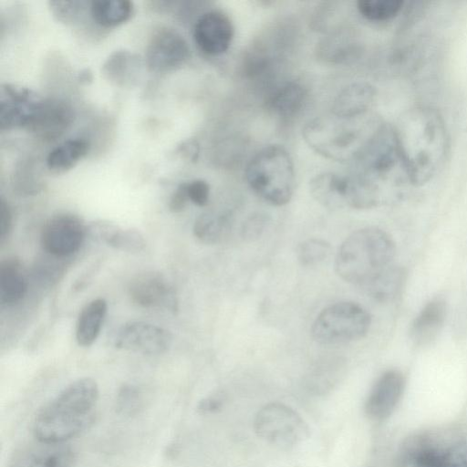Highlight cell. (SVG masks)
<instances>
[{
    "label": "cell",
    "instance_id": "obj_35",
    "mask_svg": "<svg viewBox=\"0 0 467 467\" xmlns=\"http://www.w3.org/2000/svg\"><path fill=\"white\" fill-rule=\"evenodd\" d=\"M119 227L114 223L98 220L87 224V235L95 242L109 245Z\"/></svg>",
    "mask_w": 467,
    "mask_h": 467
},
{
    "label": "cell",
    "instance_id": "obj_40",
    "mask_svg": "<svg viewBox=\"0 0 467 467\" xmlns=\"http://www.w3.org/2000/svg\"><path fill=\"white\" fill-rule=\"evenodd\" d=\"M12 225V213L8 203L0 200V240L3 242Z\"/></svg>",
    "mask_w": 467,
    "mask_h": 467
},
{
    "label": "cell",
    "instance_id": "obj_26",
    "mask_svg": "<svg viewBox=\"0 0 467 467\" xmlns=\"http://www.w3.org/2000/svg\"><path fill=\"white\" fill-rule=\"evenodd\" d=\"M92 19L100 26L113 27L130 19L133 3L129 0H94L90 4Z\"/></svg>",
    "mask_w": 467,
    "mask_h": 467
},
{
    "label": "cell",
    "instance_id": "obj_19",
    "mask_svg": "<svg viewBox=\"0 0 467 467\" xmlns=\"http://www.w3.org/2000/svg\"><path fill=\"white\" fill-rule=\"evenodd\" d=\"M448 312V304L441 296L429 300L412 321L410 337L415 346L431 344L441 331Z\"/></svg>",
    "mask_w": 467,
    "mask_h": 467
},
{
    "label": "cell",
    "instance_id": "obj_7",
    "mask_svg": "<svg viewBox=\"0 0 467 467\" xmlns=\"http://www.w3.org/2000/svg\"><path fill=\"white\" fill-rule=\"evenodd\" d=\"M371 325V317L354 302H337L324 308L311 327L313 339L321 345H341L362 338Z\"/></svg>",
    "mask_w": 467,
    "mask_h": 467
},
{
    "label": "cell",
    "instance_id": "obj_18",
    "mask_svg": "<svg viewBox=\"0 0 467 467\" xmlns=\"http://www.w3.org/2000/svg\"><path fill=\"white\" fill-rule=\"evenodd\" d=\"M309 189L313 198L327 208H354V187L349 174L318 173L310 181Z\"/></svg>",
    "mask_w": 467,
    "mask_h": 467
},
{
    "label": "cell",
    "instance_id": "obj_36",
    "mask_svg": "<svg viewBox=\"0 0 467 467\" xmlns=\"http://www.w3.org/2000/svg\"><path fill=\"white\" fill-rule=\"evenodd\" d=\"M269 223V217L263 213L250 215L243 223L242 237L246 241H255L265 233Z\"/></svg>",
    "mask_w": 467,
    "mask_h": 467
},
{
    "label": "cell",
    "instance_id": "obj_9",
    "mask_svg": "<svg viewBox=\"0 0 467 467\" xmlns=\"http://www.w3.org/2000/svg\"><path fill=\"white\" fill-rule=\"evenodd\" d=\"M87 235V225L72 213H59L44 224L40 243L50 255L64 257L76 253Z\"/></svg>",
    "mask_w": 467,
    "mask_h": 467
},
{
    "label": "cell",
    "instance_id": "obj_22",
    "mask_svg": "<svg viewBox=\"0 0 467 467\" xmlns=\"http://www.w3.org/2000/svg\"><path fill=\"white\" fill-rule=\"evenodd\" d=\"M27 281L21 261L8 257L0 263V302L5 306L18 303L26 295Z\"/></svg>",
    "mask_w": 467,
    "mask_h": 467
},
{
    "label": "cell",
    "instance_id": "obj_23",
    "mask_svg": "<svg viewBox=\"0 0 467 467\" xmlns=\"http://www.w3.org/2000/svg\"><path fill=\"white\" fill-rule=\"evenodd\" d=\"M107 311L108 304L103 298L93 299L82 308L76 328V339L79 346L89 347L96 341Z\"/></svg>",
    "mask_w": 467,
    "mask_h": 467
},
{
    "label": "cell",
    "instance_id": "obj_5",
    "mask_svg": "<svg viewBox=\"0 0 467 467\" xmlns=\"http://www.w3.org/2000/svg\"><path fill=\"white\" fill-rule=\"evenodd\" d=\"M395 254V242L386 231L366 227L353 232L341 244L335 269L343 280L362 288L393 265Z\"/></svg>",
    "mask_w": 467,
    "mask_h": 467
},
{
    "label": "cell",
    "instance_id": "obj_24",
    "mask_svg": "<svg viewBox=\"0 0 467 467\" xmlns=\"http://www.w3.org/2000/svg\"><path fill=\"white\" fill-rule=\"evenodd\" d=\"M405 282V270L391 265L364 285L362 289L379 302H389L400 294Z\"/></svg>",
    "mask_w": 467,
    "mask_h": 467
},
{
    "label": "cell",
    "instance_id": "obj_27",
    "mask_svg": "<svg viewBox=\"0 0 467 467\" xmlns=\"http://www.w3.org/2000/svg\"><path fill=\"white\" fill-rule=\"evenodd\" d=\"M231 224V215L227 213H205L195 220L193 234L203 244H214L228 234Z\"/></svg>",
    "mask_w": 467,
    "mask_h": 467
},
{
    "label": "cell",
    "instance_id": "obj_4",
    "mask_svg": "<svg viewBox=\"0 0 467 467\" xmlns=\"http://www.w3.org/2000/svg\"><path fill=\"white\" fill-rule=\"evenodd\" d=\"M384 123L370 111L355 118H341L331 113L309 121L304 127L303 137L307 145L323 157L352 164Z\"/></svg>",
    "mask_w": 467,
    "mask_h": 467
},
{
    "label": "cell",
    "instance_id": "obj_39",
    "mask_svg": "<svg viewBox=\"0 0 467 467\" xmlns=\"http://www.w3.org/2000/svg\"><path fill=\"white\" fill-rule=\"evenodd\" d=\"M190 201L187 182L181 183L173 192L169 202V209L174 213L182 212Z\"/></svg>",
    "mask_w": 467,
    "mask_h": 467
},
{
    "label": "cell",
    "instance_id": "obj_21",
    "mask_svg": "<svg viewBox=\"0 0 467 467\" xmlns=\"http://www.w3.org/2000/svg\"><path fill=\"white\" fill-rule=\"evenodd\" d=\"M307 99L305 86L290 80L275 88L266 101L267 109L280 118H290L304 108Z\"/></svg>",
    "mask_w": 467,
    "mask_h": 467
},
{
    "label": "cell",
    "instance_id": "obj_31",
    "mask_svg": "<svg viewBox=\"0 0 467 467\" xmlns=\"http://www.w3.org/2000/svg\"><path fill=\"white\" fill-rule=\"evenodd\" d=\"M330 252L329 243L320 238H310L298 246L297 258L302 265H316L327 259Z\"/></svg>",
    "mask_w": 467,
    "mask_h": 467
},
{
    "label": "cell",
    "instance_id": "obj_3",
    "mask_svg": "<svg viewBox=\"0 0 467 467\" xmlns=\"http://www.w3.org/2000/svg\"><path fill=\"white\" fill-rule=\"evenodd\" d=\"M99 396V386L91 378L68 384L36 413L32 424L35 439L65 443L86 431L95 420Z\"/></svg>",
    "mask_w": 467,
    "mask_h": 467
},
{
    "label": "cell",
    "instance_id": "obj_32",
    "mask_svg": "<svg viewBox=\"0 0 467 467\" xmlns=\"http://www.w3.org/2000/svg\"><path fill=\"white\" fill-rule=\"evenodd\" d=\"M143 406L140 390L134 385L125 384L116 397L115 409L122 416H134L140 412Z\"/></svg>",
    "mask_w": 467,
    "mask_h": 467
},
{
    "label": "cell",
    "instance_id": "obj_25",
    "mask_svg": "<svg viewBox=\"0 0 467 467\" xmlns=\"http://www.w3.org/2000/svg\"><path fill=\"white\" fill-rule=\"evenodd\" d=\"M89 150L84 139H69L54 148L46 159V164L54 173H64L73 168Z\"/></svg>",
    "mask_w": 467,
    "mask_h": 467
},
{
    "label": "cell",
    "instance_id": "obj_41",
    "mask_svg": "<svg viewBox=\"0 0 467 467\" xmlns=\"http://www.w3.org/2000/svg\"><path fill=\"white\" fill-rule=\"evenodd\" d=\"M223 399L219 396H209L199 401L197 410L202 415L215 413L223 406Z\"/></svg>",
    "mask_w": 467,
    "mask_h": 467
},
{
    "label": "cell",
    "instance_id": "obj_13",
    "mask_svg": "<svg viewBox=\"0 0 467 467\" xmlns=\"http://www.w3.org/2000/svg\"><path fill=\"white\" fill-rule=\"evenodd\" d=\"M130 299L144 308L178 310V298L171 282L161 273L147 271L137 275L130 283Z\"/></svg>",
    "mask_w": 467,
    "mask_h": 467
},
{
    "label": "cell",
    "instance_id": "obj_10",
    "mask_svg": "<svg viewBox=\"0 0 467 467\" xmlns=\"http://www.w3.org/2000/svg\"><path fill=\"white\" fill-rule=\"evenodd\" d=\"M190 49L184 37L176 30L161 27L150 36L146 47V63L157 72H167L183 65Z\"/></svg>",
    "mask_w": 467,
    "mask_h": 467
},
{
    "label": "cell",
    "instance_id": "obj_30",
    "mask_svg": "<svg viewBox=\"0 0 467 467\" xmlns=\"http://www.w3.org/2000/svg\"><path fill=\"white\" fill-rule=\"evenodd\" d=\"M427 433H415L406 438L400 445L392 462V467H410L418 454L430 442Z\"/></svg>",
    "mask_w": 467,
    "mask_h": 467
},
{
    "label": "cell",
    "instance_id": "obj_17",
    "mask_svg": "<svg viewBox=\"0 0 467 467\" xmlns=\"http://www.w3.org/2000/svg\"><path fill=\"white\" fill-rule=\"evenodd\" d=\"M76 453L65 443L36 442L23 446L14 453L9 467H73Z\"/></svg>",
    "mask_w": 467,
    "mask_h": 467
},
{
    "label": "cell",
    "instance_id": "obj_14",
    "mask_svg": "<svg viewBox=\"0 0 467 467\" xmlns=\"http://www.w3.org/2000/svg\"><path fill=\"white\" fill-rule=\"evenodd\" d=\"M42 99L27 88L4 85L0 98L1 130L26 129Z\"/></svg>",
    "mask_w": 467,
    "mask_h": 467
},
{
    "label": "cell",
    "instance_id": "obj_29",
    "mask_svg": "<svg viewBox=\"0 0 467 467\" xmlns=\"http://www.w3.org/2000/svg\"><path fill=\"white\" fill-rule=\"evenodd\" d=\"M321 58L332 63L348 62L355 55L356 47L350 39L344 36H334L324 40L318 47Z\"/></svg>",
    "mask_w": 467,
    "mask_h": 467
},
{
    "label": "cell",
    "instance_id": "obj_2",
    "mask_svg": "<svg viewBox=\"0 0 467 467\" xmlns=\"http://www.w3.org/2000/svg\"><path fill=\"white\" fill-rule=\"evenodd\" d=\"M393 128L413 186L431 181L450 151V135L442 115L432 107L415 106L406 110Z\"/></svg>",
    "mask_w": 467,
    "mask_h": 467
},
{
    "label": "cell",
    "instance_id": "obj_6",
    "mask_svg": "<svg viewBox=\"0 0 467 467\" xmlns=\"http://www.w3.org/2000/svg\"><path fill=\"white\" fill-rule=\"evenodd\" d=\"M245 179L253 192L265 202L275 206L285 205L295 191L293 160L282 145L265 146L248 162Z\"/></svg>",
    "mask_w": 467,
    "mask_h": 467
},
{
    "label": "cell",
    "instance_id": "obj_12",
    "mask_svg": "<svg viewBox=\"0 0 467 467\" xmlns=\"http://www.w3.org/2000/svg\"><path fill=\"white\" fill-rule=\"evenodd\" d=\"M234 27L229 16L221 10L202 13L193 27V39L198 48L208 56H220L230 47Z\"/></svg>",
    "mask_w": 467,
    "mask_h": 467
},
{
    "label": "cell",
    "instance_id": "obj_37",
    "mask_svg": "<svg viewBox=\"0 0 467 467\" xmlns=\"http://www.w3.org/2000/svg\"><path fill=\"white\" fill-rule=\"evenodd\" d=\"M190 202L197 206H205L209 202L210 186L207 182L198 179L187 182Z\"/></svg>",
    "mask_w": 467,
    "mask_h": 467
},
{
    "label": "cell",
    "instance_id": "obj_15",
    "mask_svg": "<svg viewBox=\"0 0 467 467\" xmlns=\"http://www.w3.org/2000/svg\"><path fill=\"white\" fill-rule=\"evenodd\" d=\"M404 389L405 378L400 371L389 369L382 373L366 400V415L374 421L385 420L394 411Z\"/></svg>",
    "mask_w": 467,
    "mask_h": 467
},
{
    "label": "cell",
    "instance_id": "obj_34",
    "mask_svg": "<svg viewBox=\"0 0 467 467\" xmlns=\"http://www.w3.org/2000/svg\"><path fill=\"white\" fill-rule=\"evenodd\" d=\"M109 246L123 252L138 253L145 248L146 241L138 229L119 227Z\"/></svg>",
    "mask_w": 467,
    "mask_h": 467
},
{
    "label": "cell",
    "instance_id": "obj_38",
    "mask_svg": "<svg viewBox=\"0 0 467 467\" xmlns=\"http://www.w3.org/2000/svg\"><path fill=\"white\" fill-rule=\"evenodd\" d=\"M83 2L78 1H53L50 6L55 15L64 21L73 19L80 11Z\"/></svg>",
    "mask_w": 467,
    "mask_h": 467
},
{
    "label": "cell",
    "instance_id": "obj_8",
    "mask_svg": "<svg viewBox=\"0 0 467 467\" xmlns=\"http://www.w3.org/2000/svg\"><path fill=\"white\" fill-rule=\"evenodd\" d=\"M254 429L258 437L281 448H290L309 436L304 419L292 408L279 402L263 406L256 413Z\"/></svg>",
    "mask_w": 467,
    "mask_h": 467
},
{
    "label": "cell",
    "instance_id": "obj_28",
    "mask_svg": "<svg viewBox=\"0 0 467 467\" xmlns=\"http://www.w3.org/2000/svg\"><path fill=\"white\" fill-rule=\"evenodd\" d=\"M402 0H358L357 9L367 20L385 22L395 18L402 10Z\"/></svg>",
    "mask_w": 467,
    "mask_h": 467
},
{
    "label": "cell",
    "instance_id": "obj_1",
    "mask_svg": "<svg viewBox=\"0 0 467 467\" xmlns=\"http://www.w3.org/2000/svg\"><path fill=\"white\" fill-rule=\"evenodd\" d=\"M352 165L358 209L390 202L413 186L393 125L386 122Z\"/></svg>",
    "mask_w": 467,
    "mask_h": 467
},
{
    "label": "cell",
    "instance_id": "obj_42",
    "mask_svg": "<svg viewBox=\"0 0 467 467\" xmlns=\"http://www.w3.org/2000/svg\"><path fill=\"white\" fill-rule=\"evenodd\" d=\"M180 152L189 161H195L199 156V145L195 140H187L179 147Z\"/></svg>",
    "mask_w": 467,
    "mask_h": 467
},
{
    "label": "cell",
    "instance_id": "obj_33",
    "mask_svg": "<svg viewBox=\"0 0 467 467\" xmlns=\"http://www.w3.org/2000/svg\"><path fill=\"white\" fill-rule=\"evenodd\" d=\"M411 467H449V446L441 447L431 438L415 458Z\"/></svg>",
    "mask_w": 467,
    "mask_h": 467
},
{
    "label": "cell",
    "instance_id": "obj_11",
    "mask_svg": "<svg viewBox=\"0 0 467 467\" xmlns=\"http://www.w3.org/2000/svg\"><path fill=\"white\" fill-rule=\"evenodd\" d=\"M171 343L170 331L143 321L125 323L115 338L118 348L146 355L162 354L170 348Z\"/></svg>",
    "mask_w": 467,
    "mask_h": 467
},
{
    "label": "cell",
    "instance_id": "obj_16",
    "mask_svg": "<svg viewBox=\"0 0 467 467\" xmlns=\"http://www.w3.org/2000/svg\"><path fill=\"white\" fill-rule=\"evenodd\" d=\"M75 113L69 103L62 99H42L27 130L44 140L60 137L73 123Z\"/></svg>",
    "mask_w": 467,
    "mask_h": 467
},
{
    "label": "cell",
    "instance_id": "obj_20",
    "mask_svg": "<svg viewBox=\"0 0 467 467\" xmlns=\"http://www.w3.org/2000/svg\"><path fill=\"white\" fill-rule=\"evenodd\" d=\"M375 88L365 81L351 83L334 99L331 113L341 118H355L370 111L376 99Z\"/></svg>",
    "mask_w": 467,
    "mask_h": 467
}]
</instances>
